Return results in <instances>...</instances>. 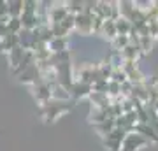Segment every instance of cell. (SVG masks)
I'll return each instance as SVG.
<instances>
[{"label": "cell", "mask_w": 158, "mask_h": 151, "mask_svg": "<svg viewBox=\"0 0 158 151\" xmlns=\"http://www.w3.org/2000/svg\"><path fill=\"white\" fill-rule=\"evenodd\" d=\"M55 74H56V83L60 84V86H63V88L70 90L74 84V67L70 62H65V63H60V65H56L55 67Z\"/></svg>", "instance_id": "cell-2"}, {"label": "cell", "mask_w": 158, "mask_h": 151, "mask_svg": "<svg viewBox=\"0 0 158 151\" xmlns=\"http://www.w3.org/2000/svg\"><path fill=\"white\" fill-rule=\"evenodd\" d=\"M93 128L98 132V134L102 135V137H106V135L109 134V132H113L114 128H116V121H114L113 118H109V120H106V121H102V123H97L93 125Z\"/></svg>", "instance_id": "cell-15"}, {"label": "cell", "mask_w": 158, "mask_h": 151, "mask_svg": "<svg viewBox=\"0 0 158 151\" xmlns=\"http://www.w3.org/2000/svg\"><path fill=\"white\" fill-rule=\"evenodd\" d=\"M91 91H93V88H91V84H86L83 83V81H74L72 88L69 90V93H70V97L72 99H86V97L91 95Z\"/></svg>", "instance_id": "cell-8"}, {"label": "cell", "mask_w": 158, "mask_h": 151, "mask_svg": "<svg viewBox=\"0 0 158 151\" xmlns=\"http://www.w3.org/2000/svg\"><path fill=\"white\" fill-rule=\"evenodd\" d=\"M7 34H9V30H7V23H0V39H4Z\"/></svg>", "instance_id": "cell-24"}, {"label": "cell", "mask_w": 158, "mask_h": 151, "mask_svg": "<svg viewBox=\"0 0 158 151\" xmlns=\"http://www.w3.org/2000/svg\"><path fill=\"white\" fill-rule=\"evenodd\" d=\"M16 46H19V40H18L16 34H7L4 39H0V51H9L14 49Z\"/></svg>", "instance_id": "cell-14"}, {"label": "cell", "mask_w": 158, "mask_h": 151, "mask_svg": "<svg viewBox=\"0 0 158 151\" xmlns=\"http://www.w3.org/2000/svg\"><path fill=\"white\" fill-rule=\"evenodd\" d=\"M125 137H127V132L123 128H114L113 132H109L104 137V146L109 151H121V144H123Z\"/></svg>", "instance_id": "cell-4"}, {"label": "cell", "mask_w": 158, "mask_h": 151, "mask_svg": "<svg viewBox=\"0 0 158 151\" xmlns=\"http://www.w3.org/2000/svg\"><path fill=\"white\" fill-rule=\"evenodd\" d=\"M70 102H58V100H51L48 102L46 106L40 107V114H42V118H44L46 121L49 123V121H55V120H58V118L62 116L63 112L70 111Z\"/></svg>", "instance_id": "cell-1"}, {"label": "cell", "mask_w": 158, "mask_h": 151, "mask_svg": "<svg viewBox=\"0 0 158 151\" xmlns=\"http://www.w3.org/2000/svg\"><path fill=\"white\" fill-rule=\"evenodd\" d=\"M153 37H149V35H144V37H141L139 35V48H141V53H148V51L153 49Z\"/></svg>", "instance_id": "cell-22"}, {"label": "cell", "mask_w": 158, "mask_h": 151, "mask_svg": "<svg viewBox=\"0 0 158 151\" xmlns=\"http://www.w3.org/2000/svg\"><path fill=\"white\" fill-rule=\"evenodd\" d=\"M65 6H67L69 14H72V16H77V14H81V12L85 11V2L70 0V2H65Z\"/></svg>", "instance_id": "cell-20"}, {"label": "cell", "mask_w": 158, "mask_h": 151, "mask_svg": "<svg viewBox=\"0 0 158 151\" xmlns=\"http://www.w3.org/2000/svg\"><path fill=\"white\" fill-rule=\"evenodd\" d=\"M91 19H93V16L86 14V12L77 14V16H76V25H74V30H76V32H79L81 35L93 34V32H91Z\"/></svg>", "instance_id": "cell-6"}, {"label": "cell", "mask_w": 158, "mask_h": 151, "mask_svg": "<svg viewBox=\"0 0 158 151\" xmlns=\"http://www.w3.org/2000/svg\"><path fill=\"white\" fill-rule=\"evenodd\" d=\"M149 107H151L153 111H155V112H156V114H158V100L155 102V104H153V106H149Z\"/></svg>", "instance_id": "cell-25"}, {"label": "cell", "mask_w": 158, "mask_h": 151, "mask_svg": "<svg viewBox=\"0 0 158 151\" xmlns=\"http://www.w3.org/2000/svg\"><path fill=\"white\" fill-rule=\"evenodd\" d=\"M128 44H130V37L128 35H116L114 40H113V49L118 51V53H121Z\"/></svg>", "instance_id": "cell-19"}, {"label": "cell", "mask_w": 158, "mask_h": 151, "mask_svg": "<svg viewBox=\"0 0 158 151\" xmlns=\"http://www.w3.org/2000/svg\"><path fill=\"white\" fill-rule=\"evenodd\" d=\"M51 86H53V83H48L44 79H40L39 83L34 84V97H35V100L40 104V107L53 100V97H51Z\"/></svg>", "instance_id": "cell-3"}, {"label": "cell", "mask_w": 158, "mask_h": 151, "mask_svg": "<svg viewBox=\"0 0 158 151\" xmlns=\"http://www.w3.org/2000/svg\"><path fill=\"white\" fill-rule=\"evenodd\" d=\"M49 51L51 53H63V51H69V40L67 37H55L49 44Z\"/></svg>", "instance_id": "cell-13"}, {"label": "cell", "mask_w": 158, "mask_h": 151, "mask_svg": "<svg viewBox=\"0 0 158 151\" xmlns=\"http://www.w3.org/2000/svg\"><path fill=\"white\" fill-rule=\"evenodd\" d=\"M114 25H116L118 35H130V32H132V23L128 19H125V18H118L114 21Z\"/></svg>", "instance_id": "cell-18"}, {"label": "cell", "mask_w": 158, "mask_h": 151, "mask_svg": "<svg viewBox=\"0 0 158 151\" xmlns=\"http://www.w3.org/2000/svg\"><path fill=\"white\" fill-rule=\"evenodd\" d=\"M107 86H109V81H106V79H100V81L91 84L93 91H97V93H107Z\"/></svg>", "instance_id": "cell-23"}, {"label": "cell", "mask_w": 158, "mask_h": 151, "mask_svg": "<svg viewBox=\"0 0 158 151\" xmlns=\"http://www.w3.org/2000/svg\"><path fill=\"white\" fill-rule=\"evenodd\" d=\"M146 144H149V142L141 134L130 132V134H127L123 144H121V151H137L139 148H142V146H146Z\"/></svg>", "instance_id": "cell-5"}, {"label": "cell", "mask_w": 158, "mask_h": 151, "mask_svg": "<svg viewBox=\"0 0 158 151\" xmlns=\"http://www.w3.org/2000/svg\"><path fill=\"white\" fill-rule=\"evenodd\" d=\"M67 14H69V11H67L65 4H55L53 7L48 9V18H49L51 23H60Z\"/></svg>", "instance_id": "cell-10"}, {"label": "cell", "mask_w": 158, "mask_h": 151, "mask_svg": "<svg viewBox=\"0 0 158 151\" xmlns=\"http://www.w3.org/2000/svg\"><path fill=\"white\" fill-rule=\"evenodd\" d=\"M153 6L156 7V11H158V2H153Z\"/></svg>", "instance_id": "cell-26"}, {"label": "cell", "mask_w": 158, "mask_h": 151, "mask_svg": "<svg viewBox=\"0 0 158 151\" xmlns=\"http://www.w3.org/2000/svg\"><path fill=\"white\" fill-rule=\"evenodd\" d=\"M9 18H19L23 14V0H11L7 2Z\"/></svg>", "instance_id": "cell-17"}, {"label": "cell", "mask_w": 158, "mask_h": 151, "mask_svg": "<svg viewBox=\"0 0 158 151\" xmlns=\"http://www.w3.org/2000/svg\"><path fill=\"white\" fill-rule=\"evenodd\" d=\"M7 30L9 34H19L23 30V25H21V19L19 18H9V23H7Z\"/></svg>", "instance_id": "cell-21"}, {"label": "cell", "mask_w": 158, "mask_h": 151, "mask_svg": "<svg viewBox=\"0 0 158 151\" xmlns=\"http://www.w3.org/2000/svg\"><path fill=\"white\" fill-rule=\"evenodd\" d=\"M134 132L141 134L148 142H158V134L155 132V128H153L149 123H137L135 128H134Z\"/></svg>", "instance_id": "cell-9"}, {"label": "cell", "mask_w": 158, "mask_h": 151, "mask_svg": "<svg viewBox=\"0 0 158 151\" xmlns=\"http://www.w3.org/2000/svg\"><path fill=\"white\" fill-rule=\"evenodd\" d=\"M156 40H158V35H156Z\"/></svg>", "instance_id": "cell-27"}, {"label": "cell", "mask_w": 158, "mask_h": 151, "mask_svg": "<svg viewBox=\"0 0 158 151\" xmlns=\"http://www.w3.org/2000/svg\"><path fill=\"white\" fill-rule=\"evenodd\" d=\"M25 53L27 51L23 49V48H19V46H16L14 49H11L9 53H7V58H9V63H11L12 69H16L19 63L23 62V58H25Z\"/></svg>", "instance_id": "cell-11"}, {"label": "cell", "mask_w": 158, "mask_h": 151, "mask_svg": "<svg viewBox=\"0 0 158 151\" xmlns=\"http://www.w3.org/2000/svg\"><path fill=\"white\" fill-rule=\"evenodd\" d=\"M18 79H19V83L32 84V86H34L35 83H39L40 79H42V76H40V70H39V67H37V63L30 65V67L25 70V72L18 76Z\"/></svg>", "instance_id": "cell-7"}, {"label": "cell", "mask_w": 158, "mask_h": 151, "mask_svg": "<svg viewBox=\"0 0 158 151\" xmlns=\"http://www.w3.org/2000/svg\"><path fill=\"white\" fill-rule=\"evenodd\" d=\"M121 56H123L125 62H137L139 56H141V48L139 46H134V44H128L121 51Z\"/></svg>", "instance_id": "cell-12"}, {"label": "cell", "mask_w": 158, "mask_h": 151, "mask_svg": "<svg viewBox=\"0 0 158 151\" xmlns=\"http://www.w3.org/2000/svg\"><path fill=\"white\" fill-rule=\"evenodd\" d=\"M100 35H104V37L109 39L111 42L114 40V37L118 35V30H116V25H114L113 19H106V21H104V27H102Z\"/></svg>", "instance_id": "cell-16"}]
</instances>
